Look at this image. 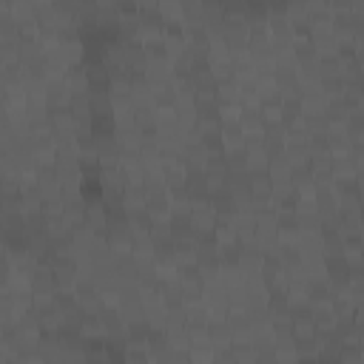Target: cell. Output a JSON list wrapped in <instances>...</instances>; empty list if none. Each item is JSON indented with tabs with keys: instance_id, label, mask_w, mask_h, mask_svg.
Segmentation results:
<instances>
[{
	"instance_id": "1",
	"label": "cell",
	"mask_w": 364,
	"mask_h": 364,
	"mask_svg": "<svg viewBox=\"0 0 364 364\" xmlns=\"http://www.w3.org/2000/svg\"><path fill=\"white\" fill-rule=\"evenodd\" d=\"M276 228H279V236H282L284 242H296L299 234H302L296 210H291V208H279V210H276Z\"/></svg>"
},
{
	"instance_id": "2",
	"label": "cell",
	"mask_w": 364,
	"mask_h": 364,
	"mask_svg": "<svg viewBox=\"0 0 364 364\" xmlns=\"http://www.w3.org/2000/svg\"><path fill=\"white\" fill-rule=\"evenodd\" d=\"M29 284H32V293H54V291H57L54 271H51V267L37 265V267H34V274L29 276Z\"/></svg>"
},
{
	"instance_id": "3",
	"label": "cell",
	"mask_w": 364,
	"mask_h": 364,
	"mask_svg": "<svg viewBox=\"0 0 364 364\" xmlns=\"http://www.w3.org/2000/svg\"><path fill=\"white\" fill-rule=\"evenodd\" d=\"M208 339L214 348H228L234 341V333H231V324L228 319H210L208 321Z\"/></svg>"
},
{
	"instance_id": "4",
	"label": "cell",
	"mask_w": 364,
	"mask_h": 364,
	"mask_svg": "<svg viewBox=\"0 0 364 364\" xmlns=\"http://www.w3.org/2000/svg\"><path fill=\"white\" fill-rule=\"evenodd\" d=\"M291 46H293V54H296L299 66H302V63H316V60H319V46H316L313 37H296Z\"/></svg>"
},
{
	"instance_id": "5",
	"label": "cell",
	"mask_w": 364,
	"mask_h": 364,
	"mask_svg": "<svg viewBox=\"0 0 364 364\" xmlns=\"http://www.w3.org/2000/svg\"><path fill=\"white\" fill-rule=\"evenodd\" d=\"M151 321L148 319H134L125 324V339L128 344H148V336H151Z\"/></svg>"
},
{
	"instance_id": "6",
	"label": "cell",
	"mask_w": 364,
	"mask_h": 364,
	"mask_svg": "<svg viewBox=\"0 0 364 364\" xmlns=\"http://www.w3.org/2000/svg\"><path fill=\"white\" fill-rule=\"evenodd\" d=\"M114 100L111 91H91V117H111Z\"/></svg>"
},
{
	"instance_id": "7",
	"label": "cell",
	"mask_w": 364,
	"mask_h": 364,
	"mask_svg": "<svg viewBox=\"0 0 364 364\" xmlns=\"http://www.w3.org/2000/svg\"><path fill=\"white\" fill-rule=\"evenodd\" d=\"M222 140L228 148L234 145H245V128L239 120H222Z\"/></svg>"
},
{
	"instance_id": "8",
	"label": "cell",
	"mask_w": 364,
	"mask_h": 364,
	"mask_svg": "<svg viewBox=\"0 0 364 364\" xmlns=\"http://www.w3.org/2000/svg\"><path fill=\"white\" fill-rule=\"evenodd\" d=\"M291 171H293V162L287 154L271 160V168H267V174H271L274 182H291Z\"/></svg>"
},
{
	"instance_id": "9",
	"label": "cell",
	"mask_w": 364,
	"mask_h": 364,
	"mask_svg": "<svg viewBox=\"0 0 364 364\" xmlns=\"http://www.w3.org/2000/svg\"><path fill=\"white\" fill-rule=\"evenodd\" d=\"M205 171H208V177H228V171H231V165H228V151L208 154L205 157Z\"/></svg>"
},
{
	"instance_id": "10",
	"label": "cell",
	"mask_w": 364,
	"mask_h": 364,
	"mask_svg": "<svg viewBox=\"0 0 364 364\" xmlns=\"http://www.w3.org/2000/svg\"><path fill=\"white\" fill-rule=\"evenodd\" d=\"M267 17H271V12H267V3H262V0H247L245 3L247 23H267Z\"/></svg>"
},
{
	"instance_id": "11",
	"label": "cell",
	"mask_w": 364,
	"mask_h": 364,
	"mask_svg": "<svg viewBox=\"0 0 364 364\" xmlns=\"http://www.w3.org/2000/svg\"><path fill=\"white\" fill-rule=\"evenodd\" d=\"M319 71H321V74H339V71H341V57H339L336 49L319 51Z\"/></svg>"
},
{
	"instance_id": "12",
	"label": "cell",
	"mask_w": 364,
	"mask_h": 364,
	"mask_svg": "<svg viewBox=\"0 0 364 364\" xmlns=\"http://www.w3.org/2000/svg\"><path fill=\"white\" fill-rule=\"evenodd\" d=\"M344 131L350 134V140L364 137V111H361V108H356V111H350V114H348V123H344Z\"/></svg>"
},
{
	"instance_id": "13",
	"label": "cell",
	"mask_w": 364,
	"mask_h": 364,
	"mask_svg": "<svg viewBox=\"0 0 364 364\" xmlns=\"http://www.w3.org/2000/svg\"><path fill=\"white\" fill-rule=\"evenodd\" d=\"M117 12H120V21H134V17H140V3H134V0H117Z\"/></svg>"
},
{
	"instance_id": "14",
	"label": "cell",
	"mask_w": 364,
	"mask_h": 364,
	"mask_svg": "<svg viewBox=\"0 0 364 364\" xmlns=\"http://www.w3.org/2000/svg\"><path fill=\"white\" fill-rule=\"evenodd\" d=\"M350 157H353L356 162H364V137H356V140L350 143Z\"/></svg>"
},
{
	"instance_id": "15",
	"label": "cell",
	"mask_w": 364,
	"mask_h": 364,
	"mask_svg": "<svg viewBox=\"0 0 364 364\" xmlns=\"http://www.w3.org/2000/svg\"><path fill=\"white\" fill-rule=\"evenodd\" d=\"M256 364H279L276 350H262V353H256Z\"/></svg>"
},
{
	"instance_id": "16",
	"label": "cell",
	"mask_w": 364,
	"mask_h": 364,
	"mask_svg": "<svg viewBox=\"0 0 364 364\" xmlns=\"http://www.w3.org/2000/svg\"><path fill=\"white\" fill-rule=\"evenodd\" d=\"M359 219H361V228H364V202L359 205Z\"/></svg>"
}]
</instances>
